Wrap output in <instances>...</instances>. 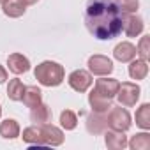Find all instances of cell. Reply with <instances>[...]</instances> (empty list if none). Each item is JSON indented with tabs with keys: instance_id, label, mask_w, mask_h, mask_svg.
I'll use <instances>...</instances> for the list:
<instances>
[{
	"instance_id": "obj_1",
	"label": "cell",
	"mask_w": 150,
	"mask_h": 150,
	"mask_svg": "<svg viewBox=\"0 0 150 150\" xmlns=\"http://www.w3.org/2000/svg\"><path fill=\"white\" fill-rule=\"evenodd\" d=\"M125 13L115 0H88L85 9L87 30L99 41H111L122 34Z\"/></svg>"
},
{
	"instance_id": "obj_2",
	"label": "cell",
	"mask_w": 150,
	"mask_h": 150,
	"mask_svg": "<svg viewBox=\"0 0 150 150\" xmlns=\"http://www.w3.org/2000/svg\"><path fill=\"white\" fill-rule=\"evenodd\" d=\"M34 76L42 87H58L65 78V71L58 62L44 60L35 67Z\"/></svg>"
},
{
	"instance_id": "obj_3",
	"label": "cell",
	"mask_w": 150,
	"mask_h": 150,
	"mask_svg": "<svg viewBox=\"0 0 150 150\" xmlns=\"http://www.w3.org/2000/svg\"><path fill=\"white\" fill-rule=\"evenodd\" d=\"M106 120H108V127L111 131H118V132L129 131L131 124H132L131 122V115H129V111L124 106H120V108L111 106V110L106 115Z\"/></svg>"
},
{
	"instance_id": "obj_4",
	"label": "cell",
	"mask_w": 150,
	"mask_h": 150,
	"mask_svg": "<svg viewBox=\"0 0 150 150\" xmlns=\"http://www.w3.org/2000/svg\"><path fill=\"white\" fill-rule=\"evenodd\" d=\"M139 94H141V88L132 83V81H124L118 85V90H117V99L120 103V106L124 108H132L136 106V103L139 101Z\"/></svg>"
},
{
	"instance_id": "obj_5",
	"label": "cell",
	"mask_w": 150,
	"mask_h": 150,
	"mask_svg": "<svg viewBox=\"0 0 150 150\" xmlns=\"http://www.w3.org/2000/svg\"><path fill=\"white\" fill-rule=\"evenodd\" d=\"M67 83H69V87H71L72 90H76V92H80V94H81V92H87V90L92 87L94 80H92L90 71L76 69V71H72V72L69 74Z\"/></svg>"
},
{
	"instance_id": "obj_6",
	"label": "cell",
	"mask_w": 150,
	"mask_h": 150,
	"mask_svg": "<svg viewBox=\"0 0 150 150\" xmlns=\"http://www.w3.org/2000/svg\"><path fill=\"white\" fill-rule=\"evenodd\" d=\"M87 65L90 74H96V76H108V74L113 72V62L104 55H92Z\"/></svg>"
},
{
	"instance_id": "obj_7",
	"label": "cell",
	"mask_w": 150,
	"mask_h": 150,
	"mask_svg": "<svg viewBox=\"0 0 150 150\" xmlns=\"http://www.w3.org/2000/svg\"><path fill=\"white\" fill-rule=\"evenodd\" d=\"M118 85H120V81H118V80H115V78H104V76H103L101 80H97V81H96L94 92H96L97 96L104 97V99L113 101V97L117 96Z\"/></svg>"
},
{
	"instance_id": "obj_8",
	"label": "cell",
	"mask_w": 150,
	"mask_h": 150,
	"mask_svg": "<svg viewBox=\"0 0 150 150\" xmlns=\"http://www.w3.org/2000/svg\"><path fill=\"white\" fill-rule=\"evenodd\" d=\"M41 132H42V139L46 146H60L64 143V132L62 129H58L53 124H41Z\"/></svg>"
},
{
	"instance_id": "obj_9",
	"label": "cell",
	"mask_w": 150,
	"mask_h": 150,
	"mask_svg": "<svg viewBox=\"0 0 150 150\" xmlns=\"http://www.w3.org/2000/svg\"><path fill=\"white\" fill-rule=\"evenodd\" d=\"M143 28H145L143 20L139 16H136L134 13L124 16V28H122V32H125L127 37H138L139 34H143Z\"/></svg>"
},
{
	"instance_id": "obj_10",
	"label": "cell",
	"mask_w": 150,
	"mask_h": 150,
	"mask_svg": "<svg viewBox=\"0 0 150 150\" xmlns=\"http://www.w3.org/2000/svg\"><path fill=\"white\" fill-rule=\"evenodd\" d=\"M106 115L108 113H97V111H92L88 117H87V131L90 134H103L108 127V120H106Z\"/></svg>"
},
{
	"instance_id": "obj_11",
	"label": "cell",
	"mask_w": 150,
	"mask_h": 150,
	"mask_svg": "<svg viewBox=\"0 0 150 150\" xmlns=\"http://www.w3.org/2000/svg\"><path fill=\"white\" fill-rule=\"evenodd\" d=\"M113 57H115L118 62L127 64V62H131L132 58H136V46H134L132 42H129V41H122V42H118V44L115 46Z\"/></svg>"
},
{
	"instance_id": "obj_12",
	"label": "cell",
	"mask_w": 150,
	"mask_h": 150,
	"mask_svg": "<svg viewBox=\"0 0 150 150\" xmlns=\"http://www.w3.org/2000/svg\"><path fill=\"white\" fill-rule=\"evenodd\" d=\"M7 65L13 74H23L30 69V60L21 53H11L7 57Z\"/></svg>"
},
{
	"instance_id": "obj_13",
	"label": "cell",
	"mask_w": 150,
	"mask_h": 150,
	"mask_svg": "<svg viewBox=\"0 0 150 150\" xmlns=\"http://www.w3.org/2000/svg\"><path fill=\"white\" fill-rule=\"evenodd\" d=\"M30 120H32L34 124H37V125L48 124V122L51 120V108L41 101L37 106L30 108Z\"/></svg>"
},
{
	"instance_id": "obj_14",
	"label": "cell",
	"mask_w": 150,
	"mask_h": 150,
	"mask_svg": "<svg viewBox=\"0 0 150 150\" xmlns=\"http://www.w3.org/2000/svg\"><path fill=\"white\" fill-rule=\"evenodd\" d=\"M104 143L110 150H120L127 146V136L118 131H104Z\"/></svg>"
},
{
	"instance_id": "obj_15",
	"label": "cell",
	"mask_w": 150,
	"mask_h": 150,
	"mask_svg": "<svg viewBox=\"0 0 150 150\" xmlns=\"http://www.w3.org/2000/svg\"><path fill=\"white\" fill-rule=\"evenodd\" d=\"M23 141L30 146H46L44 145V139H42V132H41V127L35 124V125H30L27 129H23Z\"/></svg>"
},
{
	"instance_id": "obj_16",
	"label": "cell",
	"mask_w": 150,
	"mask_h": 150,
	"mask_svg": "<svg viewBox=\"0 0 150 150\" xmlns=\"http://www.w3.org/2000/svg\"><path fill=\"white\" fill-rule=\"evenodd\" d=\"M21 101H23V104H25L27 108H34V106H37V104L42 101V92H41V88L35 87V85H28V87H25Z\"/></svg>"
},
{
	"instance_id": "obj_17",
	"label": "cell",
	"mask_w": 150,
	"mask_h": 150,
	"mask_svg": "<svg viewBox=\"0 0 150 150\" xmlns=\"http://www.w3.org/2000/svg\"><path fill=\"white\" fill-rule=\"evenodd\" d=\"M88 104H90L92 111H97V113H108V111L111 110V106H113V101L104 99V97L97 96V94L92 90V92L88 94Z\"/></svg>"
},
{
	"instance_id": "obj_18",
	"label": "cell",
	"mask_w": 150,
	"mask_h": 150,
	"mask_svg": "<svg viewBox=\"0 0 150 150\" xmlns=\"http://www.w3.org/2000/svg\"><path fill=\"white\" fill-rule=\"evenodd\" d=\"M148 74V64L146 60L143 58H138V60H131L129 62V76L132 80H145Z\"/></svg>"
},
{
	"instance_id": "obj_19",
	"label": "cell",
	"mask_w": 150,
	"mask_h": 150,
	"mask_svg": "<svg viewBox=\"0 0 150 150\" xmlns=\"http://www.w3.org/2000/svg\"><path fill=\"white\" fill-rule=\"evenodd\" d=\"M2 11L9 18H20V16L25 14L27 6L21 2V0H6V2L2 4Z\"/></svg>"
},
{
	"instance_id": "obj_20",
	"label": "cell",
	"mask_w": 150,
	"mask_h": 150,
	"mask_svg": "<svg viewBox=\"0 0 150 150\" xmlns=\"http://www.w3.org/2000/svg\"><path fill=\"white\" fill-rule=\"evenodd\" d=\"M0 136L4 139H16L20 136V124L14 118H6L0 122Z\"/></svg>"
},
{
	"instance_id": "obj_21",
	"label": "cell",
	"mask_w": 150,
	"mask_h": 150,
	"mask_svg": "<svg viewBox=\"0 0 150 150\" xmlns=\"http://www.w3.org/2000/svg\"><path fill=\"white\" fill-rule=\"evenodd\" d=\"M136 125H139L143 131L150 129V104L143 103L138 110H136Z\"/></svg>"
},
{
	"instance_id": "obj_22",
	"label": "cell",
	"mask_w": 150,
	"mask_h": 150,
	"mask_svg": "<svg viewBox=\"0 0 150 150\" xmlns=\"http://www.w3.org/2000/svg\"><path fill=\"white\" fill-rule=\"evenodd\" d=\"M127 146L132 150H148L150 148V134L148 132H138L132 136L131 141H127Z\"/></svg>"
},
{
	"instance_id": "obj_23",
	"label": "cell",
	"mask_w": 150,
	"mask_h": 150,
	"mask_svg": "<svg viewBox=\"0 0 150 150\" xmlns=\"http://www.w3.org/2000/svg\"><path fill=\"white\" fill-rule=\"evenodd\" d=\"M23 90H25L23 81L18 80V78H14V80H11L9 85H7V97H9L11 101H21Z\"/></svg>"
},
{
	"instance_id": "obj_24",
	"label": "cell",
	"mask_w": 150,
	"mask_h": 150,
	"mask_svg": "<svg viewBox=\"0 0 150 150\" xmlns=\"http://www.w3.org/2000/svg\"><path fill=\"white\" fill-rule=\"evenodd\" d=\"M60 125H62L65 131L76 129V125H78V115L74 113L72 110H64V111L60 113Z\"/></svg>"
},
{
	"instance_id": "obj_25",
	"label": "cell",
	"mask_w": 150,
	"mask_h": 150,
	"mask_svg": "<svg viewBox=\"0 0 150 150\" xmlns=\"http://www.w3.org/2000/svg\"><path fill=\"white\" fill-rule=\"evenodd\" d=\"M136 55H139V58L143 60H148V55H150V35H143L138 42V48H136Z\"/></svg>"
},
{
	"instance_id": "obj_26",
	"label": "cell",
	"mask_w": 150,
	"mask_h": 150,
	"mask_svg": "<svg viewBox=\"0 0 150 150\" xmlns=\"http://www.w3.org/2000/svg\"><path fill=\"white\" fill-rule=\"evenodd\" d=\"M117 6L125 13V14H131V13H136L139 9V0H115Z\"/></svg>"
},
{
	"instance_id": "obj_27",
	"label": "cell",
	"mask_w": 150,
	"mask_h": 150,
	"mask_svg": "<svg viewBox=\"0 0 150 150\" xmlns=\"http://www.w3.org/2000/svg\"><path fill=\"white\" fill-rule=\"evenodd\" d=\"M6 80H7V71H6L4 65H0V85L6 83Z\"/></svg>"
},
{
	"instance_id": "obj_28",
	"label": "cell",
	"mask_w": 150,
	"mask_h": 150,
	"mask_svg": "<svg viewBox=\"0 0 150 150\" xmlns=\"http://www.w3.org/2000/svg\"><path fill=\"white\" fill-rule=\"evenodd\" d=\"M21 2L25 4V6H34V4H37L39 0H21Z\"/></svg>"
},
{
	"instance_id": "obj_29",
	"label": "cell",
	"mask_w": 150,
	"mask_h": 150,
	"mask_svg": "<svg viewBox=\"0 0 150 150\" xmlns=\"http://www.w3.org/2000/svg\"><path fill=\"white\" fill-rule=\"evenodd\" d=\"M0 117H2V106H0Z\"/></svg>"
},
{
	"instance_id": "obj_30",
	"label": "cell",
	"mask_w": 150,
	"mask_h": 150,
	"mask_svg": "<svg viewBox=\"0 0 150 150\" xmlns=\"http://www.w3.org/2000/svg\"><path fill=\"white\" fill-rule=\"evenodd\" d=\"M4 2H6V0H0V4H4Z\"/></svg>"
}]
</instances>
